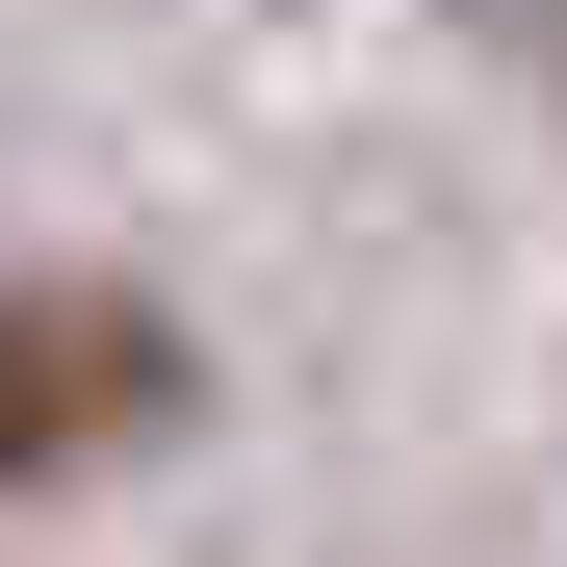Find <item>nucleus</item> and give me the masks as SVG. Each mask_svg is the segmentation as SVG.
I'll return each mask as SVG.
<instances>
[{
    "mask_svg": "<svg viewBox=\"0 0 567 567\" xmlns=\"http://www.w3.org/2000/svg\"><path fill=\"white\" fill-rule=\"evenodd\" d=\"M155 413H181V336L130 284H0V516L78 491V464H130Z\"/></svg>",
    "mask_w": 567,
    "mask_h": 567,
    "instance_id": "f257e3e1",
    "label": "nucleus"
}]
</instances>
